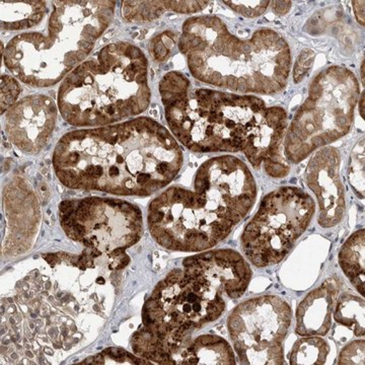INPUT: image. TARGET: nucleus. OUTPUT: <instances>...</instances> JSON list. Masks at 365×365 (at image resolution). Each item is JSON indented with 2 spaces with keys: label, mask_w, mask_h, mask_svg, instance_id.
I'll list each match as a JSON object with an SVG mask.
<instances>
[{
  "label": "nucleus",
  "mask_w": 365,
  "mask_h": 365,
  "mask_svg": "<svg viewBox=\"0 0 365 365\" xmlns=\"http://www.w3.org/2000/svg\"><path fill=\"white\" fill-rule=\"evenodd\" d=\"M184 163L181 146L148 117L66 134L53 167L71 189L121 196H150L167 187Z\"/></svg>",
  "instance_id": "1"
},
{
  "label": "nucleus",
  "mask_w": 365,
  "mask_h": 365,
  "mask_svg": "<svg viewBox=\"0 0 365 365\" xmlns=\"http://www.w3.org/2000/svg\"><path fill=\"white\" fill-rule=\"evenodd\" d=\"M257 185L248 165L225 155L203 163L194 191L170 187L151 201L148 222L163 248L201 252L227 239L253 207Z\"/></svg>",
  "instance_id": "2"
},
{
  "label": "nucleus",
  "mask_w": 365,
  "mask_h": 365,
  "mask_svg": "<svg viewBox=\"0 0 365 365\" xmlns=\"http://www.w3.org/2000/svg\"><path fill=\"white\" fill-rule=\"evenodd\" d=\"M182 29L178 47L199 81L260 95H276L287 86L292 54L287 40L275 31L260 29L242 40L215 16H194Z\"/></svg>",
  "instance_id": "3"
},
{
  "label": "nucleus",
  "mask_w": 365,
  "mask_h": 365,
  "mask_svg": "<svg viewBox=\"0 0 365 365\" xmlns=\"http://www.w3.org/2000/svg\"><path fill=\"white\" fill-rule=\"evenodd\" d=\"M148 61L130 43H113L79 64L58 91L61 116L72 126H109L150 106Z\"/></svg>",
  "instance_id": "4"
},
{
  "label": "nucleus",
  "mask_w": 365,
  "mask_h": 365,
  "mask_svg": "<svg viewBox=\"0 0 365 365\" xmlns=\"http://www.w3.org/2000/svg\"><path fill=\"white\" fill-rule=\"evenodd\" d=\"M115 1H54L45 32L24 33L2 50L14 78L48 88L90 56L114 16Z\"/></svg>",
  "instance_id": "5"
},
{
  "label": "nucleus",
  "mask_w": 365,
  "mask_h": 365,
  "mask_svg": "<svg viewBox=\"0 0 365 365\" xmlns=\"http://www.w3.org/2000/svg\"><path fill=\"white\" fill-rule=\"evenodd\" d=\"M160 93L170 130L194 153H237L266 107L251 95L192 88L181 72L163 76Z\"/></svg>",
  "instance_id": "6"
},
{
  "label": "nucleus",
  "mask_w": 365,
  "mask_h": 365,
  "mask_svg": "<svg viewBox=\"0 0 365 365\" xmlns=\"http://www.w3.org/2000/svg\"><path fill=\"white\" fill-rule=\"evenodd\" d=\"M359 96V81L349 69L334 66L319 72L285 134L288 162L302 163L314 150L345 136L351 129Z\"/></svg>",
  "instance_id": "7"
},
{
  "label": "nucleus",
  "mask_w": 365,
  "mask_h": 365,
  "mask_svg": "<svg viewBox=\"0 0 365 365\" xmlns=\"http://www.w3.org/2000/svg\"><path fill=\"white\" fill-rule=\"evenodd\" d=\"M314 213L313 198L297 187H282L267 194L242 232L245 256L259 268L279 263L304 234Z\"/></svg>",
  "instance_id": "8"
},
{
  "label": "nucleus",
  "mask_w": 365,
  "mask_h": 365,
  "mask_svg": "<svg viewBox=\"0 0 365 365\" xmlns=\"http://www.w3.org/2000/svg\"><path fill=\"white\" fill-rule=\"evenodd\" d=\"M227 307L225 295L202 276L182 268L160 281L143 309L144 327L168 334L191 335L220 318Z\"/></svg>",
  "instance_id": "9"
},
{
  "label": "nucleus",
  "mask_w": 365,
  "mask_h": 365,
  "mask_svg": "<svg viewBox=\"0 0 365 365\" xmlns=\"http://www.w3.org/2000/svg\"><path fill=\"white\" fill-rule=\"evenodd\" d=\"M59 218L71 239L103 253L130 248L143 235L140 209L116 199L93 197L63 201L59 205Z\"/></svg>",
  "instance_id": "10"
},
{
  "label": "nucleus",
  "mask_w": 365,
  "mask_h": 365,
  "mask_svg": "<svg viewBox=\"0 0 365 365\" xmlns=\"http://www.w3.org/2000/svg\"><path fill=\"white\" fill-rule=\"evenodd\" d=\"M292 319V307L275 295L254 297L235 307L227 327L240 364H284L283 341Z\"/></svg>",
  "instance_id": "11"
},
{
  "label": "nucleus",
  "mask_w": 365,
  "mask_h": 365,
  "mask_svg": "<svg viewBox=\"0 0 365 365\" xmlns=\"http://www.w3.org/2000/svg\"><path fill=\"white\" fill-rule=\"evenodd\" d=\"M57 120V106L51 98L33 95L21 98L7 110V136L24 153H39L51 138Z\"/></svg>",
  "instance_id": "12"
},
{
  "label": "nucleus",
  "mask_w": 365,
  "mask_h": 365,
  "mask_svg": "<svg viewBox=\"0 0 365 365\" xmlns=\"http://www.w3.org/2000/svg\"><path fill=\"white\" fill-rule=\"evenodd\" d=\"M287 124V111L283 108L265 107L262 110L248 132L242 150L255 169L263 165L268 176H287L290 167L283 148Z\"/></svg>",
  "instance_id": "13"
},
{
  "label": "nucleus",
  "mask_w": 365,
  "mask_h": 365,
  "mask_svg": "<svg viewBox=\"0 0 365 365\" xmlns=\"http://www.w3.org/2000/svg\"><path fill=\"white\" fill-rule=\"evenodd\" d=\"M339 170V151L331 146L317 151L307 165V185L318 200V222L324 228L339 225L344 217L345 188Z\"/></svg>",
  "instance_id": "14"
},
{
  "label": "nucleus",
  "mask_w": 365,
  "mask_h": 365,
  "mask_svg": "<svg viewBox=\"0 0 365 365\" xmlns=\"http://www.w3.org/2000/svg\"><path fill=\"white\" fill-rule=\"evenodd\" d=\"M182 268L202 276L211 287L230 299L245 294L252 279L248 262L234 250L225 249L189 257Z\"/></svg>",
  "instance_id": "15"
},
{
  "label": "nucleus",
  "mask_w": 365,
  "mask_h": 365,
  "mask_svg": "<svg viewBox=\"0 0 365 365\" xmlns=\"http://www.w3.org/2000/svg\"><path fill=\"white\" fill-rule=\"evenodd\" d=\"M340 285L329 278L302 300L297 309L295 333L297 335L325 336L332 326V314Z\"/></svg>",
  "instance_id": "16"
},
{
  "label": "nucleus",
  "mask_w": 365,
  "mask_h": 365,
  "mask_svg": "<svg viewBox=\"0 0 365 365\" xmlns=\"http://www.w3.org/2000/svg\"><path fill=\"white\" fill-rule=\"evenodd\" d=\"M208 1H125L122 13L125 21L146 23L157 20L165 11L194 14L203 11Z\"/></svg>",
  "instance_id": "17"
},
{
  "label": "nucleus",
  "mask_w": 365,
  "mask_h": 365,
  "mask_svg": "<svg viewBox=\"0 0 365 365\" xmlns=\"http://www.w3.org/2000/svg\"><path fill=\"white\" fill-rule=\"evenodd\" d=\"M232 346L220 336L203 335L192 341L186 364H235Z\"/></svg>",
  "instance_id": "18"
},
{
  "label": "nucleus",
  "mask_w": 365,
  "mask_h": 365,
  "mask_svg": "<svg viewBox=\"0 0 365 365\" xmlns=\"http://www.w3.org/2000/svg\"><path fill=\"white\" fill-rule=\"evenodd\" d=\"M364 230L350 235L341 249L338 261L346 277L362 297L365 295L364 277Z\"/></svg>",
  "instance_id": "19"
},
{
  "label": "nucleus",
  "mask_w": 365,
  "mask_h": 365,
  "mask_svg": "<svg viewBox=\"0 0 365 365\" xmlns=\"http://www.w3.org/2000/svg\"><path fill=\"white\" fill-rule=\"evenodd\" d=\"M47 14L45 1H1V28L21 31L39 25Z\"/></svg>",
  "instance_id": "20"
},
{
  "label": "nucleus",
  "mask_w": 365,
  "mask_h": 365,
  "mask_svg": "<svg viewBox=\"0 0 365 365\" xmlns=\"http://www.w3.org/2000/svg\"><path fill=\"white\" fill-rule=\"evenodd\" d=\"M334 319L353 331L356 337L364 336V299L349 292L337 297L334 307Z\"/></svg>",
  "instance_id": "21"
},
{
  "label": "nucleus",
  "mask_w": 365,
  "mask_h": 365,
  "mask_svg": "<svg viewBox=\"0 0 365 365\" xmlns=\"http://www.w3.org/2000/svg\"><path fill=\"white\" fill-rule=\"evenodd\" d=\"M330 346L321 336H306L297 340L289 354L292 365L325 364Z\"/></svg>",
  "instance_id": "22"
},
{
  "label": "nucleus",
  "mask_w": 365,
  "mask_h": 365,
  "mask_svg": "<svg viewBox=\"0 0 365 365\" xmlns=\"http://www.w3.org/2000/svg\"><path fill=\"white\" fill-rule=\"evenodd\" d=\"M348 177L355 194L364 198V138L360 139L353 148L350 158Z\"/></svg>",
  "instance_id": "23"
},
{
  "label": "nucleus",
  "mask_w": 365,
  "mask_h": 365,
  "mask_svg": "<svg viewBox=\"0 0 365 365\" xmlns=\"http://www.w3.org/2000/svg\"><path fill=\"white\" fill-rule=\"evenodd\" d=\"M176 45V35L168 31L158 35L151 40L150 51L153 58L158 62L165 61Z\"/></svg>",
  "instance_id": "24"
},
{
  "label": "nucleus",
  "mask_w": 365,
  "mask_h": 365,
  "mask_svg": "<svg viewBox=\"0 0 365 365\" xmlns=\"http://www.w3.org/2000/svg\"><path fill=\"white\" fill-rule=\"evenodd\" d=\"M21 93L20 83L14 78L2 76L1 78V114L11 109Z\"/></svg>",
  "instance_id": "25"
},
{
  "label": "nucleus",
  "mask_w": 365,
  "mask_h": 365,
  "mask_svg": "<svg viewBox=\"0 0 365 365\" xmlns=\"http://www.w3.org/2000/svg\"><path fill=\"white\" fill-rule=\"evenodd\" d=\"M271 1H223L235 13L246 18H257L267 11Z\"/></svg>",
  "instance_id": "26"
},
{
  "label": "nucleus",
  "mask_w": 365,
  "mask_h": 365,
  "mask_svg": "<svg viewBox=\"0 0 365 365\" xmlns=\"http://www.w3.org/2000/svg\"><path fill=\"white\" fill-rule=\"evenodd\" d=\"M364 340L353 341L343 348L338 359V364L364 365Z\"/></svg>",
  "instance_id": "27"
},
{
  "label": "nucleus",
  "mask_w": 365,
  "mask_h": 365,
  "mask_svg": "<svg viewBox=\"0 0 365 365\" xmlns=\"http://www.w3.org/2000/svg\"><path fill=\"white\" fill-rule=\"evenodd\" d=\"M314 51L312 50L306 49L302 52L297 58V63L294 66V81L295 83H300L302 78L306 76L307 71L311 68L312 64L314 62Z\"/></svg>",
  "instance_id": "28"
},
{
  "label": "nucleus",
  "mask_w": 365,
  "mask_h": 365,
  "mask_svg": "<svg viewBox=\"0 0 365 365\" xmlns=\"http://www.w3.org/2000/svg\"><path fill=\"white\" fill-rule=\"evenodd\" d=\"M271 4H272L274 13L279 14V16L287 14L290 7H292V2L290 1H273Z\"/></svg>",
  "instance_id": "29"
},
{
  "label": "nucleus",
  "mask_w": 365,
  "mask_h": 365,
  "mask_svg": "<svg viewBox=\"0 0 365 365\" xmlns=\"http://www.w3.org/2000/svg\"><path fill=\"white\" fill-rule=\"evenodd\" d=\"M353 11L357 21L364 25V1H353Z\"/></svg>",
  "instance_id": "30"
},
{
  "label": "nucleus",
  "mask_w": 365,
  "mask_h": 365,
  "mask_svg": "<svg viewBox=\"0 0 365 365\" xmlns=\"http://www.w3.org/2000/svg\"><path fill=\"white\" fill-rule=\"evenodd\" d=\"M360 113L362 114V118H364V95L362 93L361 100H360Z\"/></svg>",
  "instance_id": "31"
}]
</instances>
